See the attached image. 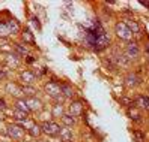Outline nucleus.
I'll use <instances>...</instances> for the list:
<instances>
[{
  "label": "nucleus",
  "mask_w": 149,
  "mask_h": 142,
  "mask_svg": "<svg viewBox=\"0 0 149 142\" xmlns=\"http://www.w3.org/2000/svg\"><path fill=\"white\" fill-rule=\"evenodd\" d=\"M139 56H140V47L136 42H130L127 45V48H125V57L131 61V60L139 58Z\"/></svg>",
  "instance_id": "6"
},
{
  "label": "nucleus",
  "mask_w": 149,
  "mask_h": 142,
  "mask_svg": "<svg viewBox=\"0 0 149 142\" xmlns=\"http://www.w3.org/2000/svg\"><path fill=\"white\" fill-rule=\"evenodd\" d=\"M109 43H110V36L104 32L102 34H100V36L95 39V42L92 43V48H93V51H102L109 47Z\"/></svg>",
  "instance_id": "5"
},
{
  "label": "nucleus",
  "mask_w": 149,
  "mask_h": 142,
  "mask_svg": "<svg viewBox=\"0 0 149 142\" xmlns=\"http://www.w3.org/2000/svg\"><path fill=\"white\" fill-rule=\"evenodd\" d=\"M9 30H8L6 27V24L5 23H0V38H6V36H9Z\"/></svg>",
  "instance_id": "26"
},
{
  "label": "nucleus",
  "mask_w": 149,
  "mask_h": 142,
  "mask_svg": "<svg viewBox=\"0 0 149 142\" xmlns=\"http://www.w3.org/2000/svg\"><path fill=\"white\" fill-rule=\"evenodd\" d=\"M128 115H130V118L134 120V121H140V120H142V118H140V117H142V114H140V111H137L134 106L128 109Z\"/></svg>",
  "instance_id": "22"
},
{
  "label": "nucleus",
  "mask_w": 149,
  "mask_h": 142,
  "mask_svg": "<svg viewBox=\"0 0 149 142\" xmlns=\"http://www.w3.org/2000/svg\"><path fill=\"white\" fill-rule=\"evenodd\" d=\"M65 115V111H63V106H62V103H54L53 105V117H56V118H62Z\"/></svg>",
  "instance_id": "18"
},
{
  "label": "nucleus",
  "mask_w": 149,
  "mask_h": 142,
  "mask_svg": "<svg viewBox=\"0 0 149 142\" xmlns=\"http://www.w3.org/2000/svg\"><path fill=\"white\" fill-rule=\"evenodd\" d=\"M68 111H69V115L78 117V115L83 114V103L81 102H72L71 105L68 106Z\"/></svg>",
  "instance_id": "8"
},
{
  "label": "nucleus",
  "mask_w": 149,
  "mask_h": 142,
  "mask_svg": "<svg viewBox=\"0 0 149 142\" xmlns=\"http://www.w3.org/2000/svg\"><path fill=\"white\" fill-rule=\"evenodd\" d=\"M59 136H60V141H63V142H68V141H71L72 138V132L69 130V129H60V133H59Z\"/></svg>",
  "instance_id": "19"
},
{
  "label": "nucleus",
  "mask_w": 149,
  "mask_h": 142,
  "mask_svg": "<svg viewBox=\"0 0 149 142\" xmlns=\"http://www.w3.org/2000/svg\"><path fill=\"white\" fill-rule=\"evenodd\" d=\"M60 120H62V123L65 124L66 127H72L75 124V117H72V115H69V114H65Z\"/></svg>",
  "instance_id": "20"
},
{
  "label": "nucleus",
  "mask_w": 149,
  "mask_h": 142,
  "mask_svg": "<svg viewBox=\"0 0 149 142\" xmlns=\"http://www.w3.org/2000/svg\"><path fill=\"white\" fill-rule=\"evenodd\" d=\"M14 117H15V120H18V121H26V120H27V114L14 109Z\"/></svg>",
  "instance_id": "25"
},
{
  "label": "nucleus",
  "mask_w": 149,
  "mask_h": 142,
  "mask_svg": "<svg viewBox=\"0 0 149 142\" xmlns=\"http://www.w3.org/2000/svg\"><path fill=\"white\" fill-rule=\"evenodd\" d=\"M6 91L9 93L11 96H14V97H17V99H21V96H23V91H21V87H18L17 84H12V82H9L6 85Z\"/></svg>",
  "instance_id": "9"
},
{
  "label": "nucleus",
  "mask_w": 149,
  "mask_h": 142,
  "mask_svg": "<svg viewBox=\"0 0 149 142\" xmlns=\"http://www.w3.org/2000/svg\"><path fill=\"white\" fill-rule=\"evenodd\" d=\"M6 132H8V135H9V138L14 139V141H21L24 138V135L27 133V130L21 126H18V124H9Z\"/></svg>",
  "instance_id": "2"
},
{
  "label": "nucleus",
  "mask_w": 149,
  "mask_h": 142,
  "mask_svg": "<svg viewBox=\"0 0 149 142\" xmlns=\"http://www.w3.org/2000/svg\"><path fill=\"white\" fill-rule=\"evenodd\" d=\"M35 79H36V75H35V72H32V70H24L20 75V81L24 85H32L35 82Z\"/></svg>",
  "instance_id": "7"
},
{
  "label": "nucleus",
  "mask_w": 149,
  "mask_h": 142,
  "mask_svg": "<svg viewBox=\"0 0 149 142\" xmlns=\"http://www.w3.org/2000/svg\"><path fill=\"white\" fill-rule=\"evenodd\" d=\"M21 91H23V96H29V97H35V93H36L33 85H23Z\"/></svg>",
  "instance_id": "21"
},
{
  "label": "nucleus",
  "mask_w": 149,
  "mask_h": 142,
  "mask_svg": "<svg viewBox=\"0 0 149 142\" xmlns=\"http://www.w3.org/2000/svg\"><path fill=\"white\" fill-rule=\"evenodd\" d=\"M5 24H6V27H8V30H9L11 34H15V33L20 32V25H18V23H17L15 20H9V21H6Z\"/></svg>",
  "instance_id": "16"
},
{
  "label": "nucleus",
  "mask_w": 149,
  "mask_h": 142,
  "mask_svg": "<svg viewBox=\"0 0 149 142\" xmlns=\"http://www.w3.org/2000/svg\"><path fill=\"white\" fill-rule=\"evenodd\" d=\"M115 33L118 34V38H120L122 40H127V42H130L134 36V34L130 32V29L127 27L125 23H118L115 25Z\"/></svg>",
  "instance_id": "4"
},
{
  "label": "nucleus",
  "mask_w": 149,
  "mask_h": 142,
  "mask_svg": "<svg viewBox=\"0 0 149 142\" xmlns=\"http://www.w3.org/2000/svg\"><path fill=\"white\" fill-rule=\"evenodd\" d=\"M140 3H142L143 6H146V8H149V2H140Z\"/></svg>",
  "instance_id": "30"
},
{
  "label": "nucleus",
  "mask_w": 149,
  "mask_h": 142,
  "mask_svg": "<svg viewBox=\"0 0 149 142\" xmlns=\"http://www.w3.org/2000/svg\"><path fill=\"white\" fill-rule=\"evenodd\" d=\"M26 130H27V133H29L32 138H38V136H41V133H42L39 124H32V126L29 129H26Z\"/></svg>",
  "instance_id": "14"
},
{
  "label": "nucleus",
  "mask_w": 149,
  "mask_h": 142,
  "mask_svg": "<svg viewBox=\"0 0 149 142\" xmlns=\"http://www.w3.org/2000/svg\"><path fill=\"white\" fill-rule=\"evenodd\" d=\"M21 36H23V40H24V42L33 43V34L30 33V30H29V29H24V32L21 33Z\"/></svg>",
  "instance_id": "24"
},
{
  "label": "nucleus",
  "mask_w": 149,
  "mask_h": 142,
  "mask_svg": "<svg viewBox=\"0 0 149 142\" xmlns=\"http://www.w3.org/2000/svg\"><path fill=\"white\" fill-rule=\"evenodd\" d=\"M134 105L140 106V108L145 109V111H149V97L148 96H143V94L137 96L136 100H134Z\"/></svg>",
  "instance_id": "10"
},
{
  "label": "nucleus",
  "mask_w": 149,
  "mask_h": 142,
  "mask_svg": "<svg viewBox=\"0 0 149 142\" xmlns=\"http://www.w3.org/2000/svg\"><path fill=\"white\" fill-rule=\"evenodd\" d=\"M60 129L62 127H60L57 123H54V121H44L41 124L42 133H45V135H48V136H59Z\"/></svg>",
  "instance_id": "3"
},
{
  "label": "nucleus",
  "mask_w": 149,
  "mask_h": 142,
  "mask_svg": "<svg viewBox=\"0 0 149 142\" xmlns=\"http://www.w3.org/2000/svg\"><path fill=\"white\" fill-rule=\"evenodd\" d=\"M60 94L63 97H66V99H71V97L75 96V91L69 84H60Z\"/></svg>",
  "instance_id": "11"
},
{
  "label": "nucleus",
  "mask_w": 149,
  "mask_h": 142,
  "mask_svg": "<svg viewBox=\"0 0 149 142\" xmlns=\"http://www.w3.org/2000/svg\"><path fill=\"white\" fill-rule=\"evenodd\" d=\"M14 105H15V109H17V111H21V112H24V114H29V112H30L29 106H27V103H26L24 99H17Z\"/></svg>",
  "instance_id": "13"
},
{
  "label": "nucleus",
  "mask_w": 149,
  "mask_h": 142,
  "mask_svg": "<svg viewBox=\"0 0 149 142\" xmlns=\"http://www.w3.org/2000/svg\"><path fill=\"white\" fill-rule=\"evenodd\" d=\"M6 76V72H5V70L3 69H0V81H2V79Z\"/></svg>",
  "instance_id": "29"
},
{
  "label": "nucleus",
  "mask_w": 149,
  "mask_h": 142,
  "mask_svg": "<svg viewBox=\"0 0 149 142\" xmlns=\"http://www.w3.org/2000/svg\"><path fill=\"white\" fill-rule=\"evenodd\" d=\"M26 103H27L30 112H32V111H39V109L42 108L41 100L36 99V97H29V99H26Z\"/></svg>",
  "instance_id": "12"
},
{
  "label": "nucleus",
  "mask_w": 149,
  "mask_h": 142,
  "mask_svg": "<svg viewBox=\"0 0 149 142\" xmlns=\"http://www.w3.org/2000/svg\"><path fill=\"white\" fill-rule=\"evenodd\" d=\"M0 109H6V102H5V99H0Z\"/></svg>",
  "instance_id": "28"
},
{
  "label": "nucleus",
  "mask_w": 149,
  "mask_h": 142,
  "mask_svg": "<svg viewBox=\"0 0 149 142\" xmlns=\"http://www.w3.org/2000/svg\"><path fill=\"white\" fill-rule=\"evenodd\" d=\"M32 21H33V25H35V27H36L38 30H41V23H39V20L36 18V16H33Z\"/></svg>",
  "instance_id": "27"
},
{
  "label": "nucleus",
  "mask_w": 149,
  "mask_h": 142,
  "mask_svg": "<svg viewBox=\"0 0 149 142\" xmlns=\"http://www.w3.org/2000/svg\"><path fill=\"white\" fill-rule=\"evenodd\" d=\"M45 91H47V94L53 99L56 103H62V94H60V85L57 84V82H47L45 84Z\"/></svg>",
  "instance_id": "1"
},
{
  "label": "nucleus",
  "mask_w": 149,
  "mask_h": 142,
  "mask_svg": "<svg viewBox=\"0 0 149 142\" xmlns=\"http://www.w3.org/2000/svg\"><path fill=\"white\" fill-rule=\"evenodd\" d=\"M125 84H127V87H136L137 84H139V78H137V75L136 73H128L127 76H125Z\"/></svg>",
  "instance_id": "15"
},
{
  "label": "nucleus",
  "mask_w": 149,
  "mask_h": 142,
  "mask_svg": "<svg viewBox=\"0 0 149 142\" xmlns=\"http://www.w3.org/2000/svg\"><path fill=\"white\" fill-rule=\"evenodd\" d=\"M14 49H15V52L18 56H24V54H27V52H29V49L26 48L24 45H21V43H14Z\"/></svg>",
  "instance_id": "23"
},
{
  "label": "nucleus",
  "mask_w": 149,
  "mask_h": 142,
  "mask_svg": "<svg viewBox=\"0 0 149 142\" xmlns=\"http://www.w3.org/2000/svg\"><path fill=\"white\" fill-rule=\"evenodd\" d=\"M125 24H127V27L130 29V32L133 33V34H137V33H140V25L137 24V21H133V20H127V21H125Z\"/></svg>",
  "instance_id": "17"
}]
</instances>
